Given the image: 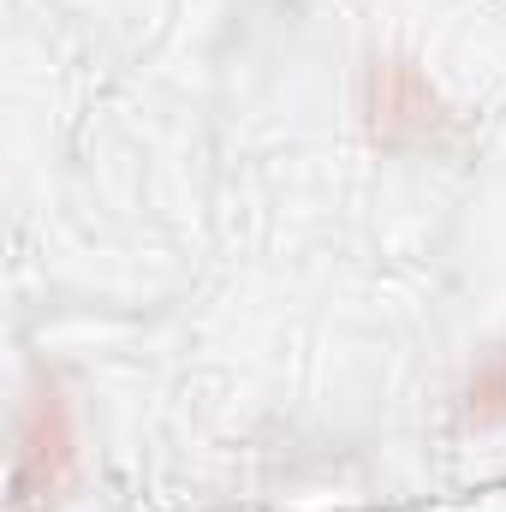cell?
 Segmentation results:
<instances>
[{
  "instance_id": "obj_1",
  "label": "cell",
  "mask_w": 506,
  "mask_h": 512,
  "mask_svg": "<svg viewBox=\"0 0 506 512\" xmlns=\"http://www.w3.org/2000/svg\"><path fill=\"white\" fill-rule=\"evenodd\" d=\"M72 465H78L72 405H66L60 387L48 382V387H36V399L24 405V423H18V477H12L18 512L36 507V501H54L66 489Z\"/></svg>"
},
{
  "instance_id": "obj_2",
  "label": "cell",
  "mask_w": 506,
  "mask_h": 512,
  "mask_svg": "<svg viewBox=\"0 0 506 512\" xmlns=\"http://www.w3.org/2000/svg\"><path fill=\"white\" fill-rule=\"evenodd\" d=\"M370 120L381 137H429L441 126V96L405 60H376L370 72Z\"/></svg>"
},
{
  "instance_id": "obj_3",
  "label": "cell",
  "mask_w": 506,
  "mask_h": 512,
  "mask_svg": "<svg viewBox=\"0 0 506 512\" xmlns=\"http://www.w3.org/2000/svg\"><path fill=\"white\" fill-rule=\"evenodd\" d=\"M471 417H477V423H501L506 417V352H495V358L471 376Z\"/></svg>"
}]
</instances>
